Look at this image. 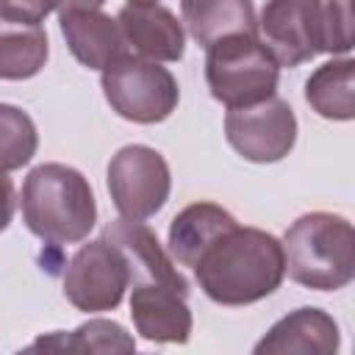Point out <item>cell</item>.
<instances>
[{"instance_id": "3", "label": "cell", "mask_w": 355, "mask_h": 355, "mask_svg": "<svg viewBox=\"0 0 355 355\" xmlns=\"http://www.w3.org/2000/svg\"><path fill=\"white\" fill-rule=\"evenodd\" d=\"M280 244L286 275L305 288L338 291L355 277V230L338 214H302Z\"/></svg>"}, {"instance_id": "25", "label": "cell", "mask_w": 355, "mask_h": 355, "mask_svg": "<svg viewBox=\"0 0 355 355\" xmlns=\"http://www.w3.org/2000/svg\"><path fill=\"white\" fill-rule=\"evenodd\" d=\"M130 3H155V0H130Z\"/></svg>"}, {"instance_id": "12", "label": "cell", "mask_w": 355, "mask_h": 355, "mask_svg": "<svg viewBox=\"0 0 355 355\" xmlns=\"http://www.w3.org/2000/svg\"><path fill=\"white\" fill-rule=\"evenodd\" d=\"M180 288L164 283H139L130 288V316L141 338L155 344H186L191 336V311Z\"/></svg>"}, {"instance_id": "4", "label": "cell", "mask_w": 355, "mask_h": 355, "mask_svg": "<svg viewBox=\"0 0 355 355\" xmlns=\"http://www.w3.org/2000/svg\"><path fill=\"white\" fill-rule=\"evenodd\" d=\"M205 50V83L225 108H247L275 97L280 67L255 33L225 36Z\"/></svg>"}, {"instance_id": "1", "label": "cell", "mask_w": 355, "mask_h": 355, "mask_svg": "<svg viewBox=\"0 0 355 355\" xmlns=\"http://www.w3.org/2000/svg\"><path fill=\"white\" fill-rule=\"evenodd\" d=\"M194 275L216 305H252L280 288L286 277L283 244L266 230L236 222L200 255Z\"/></svg>"}, {"instance_id": "17", "label": "cell", "mask_w": 355, "mask_h": 355, "mask_svg": "<svg viewBox=\"0 0 355 355\" xmlns=\"http://www.w3.org/2000/svg\"><path fill=\"white\" fill-rule=\"evenodd\" d=\"M355 61L333 58L322 64L308 80H305V100L308 105L336 122H349L355 116Z\"/></svg>"}, {"instance_id": "16", "label": "cell", "mask_w": 355, "mask_h": 355, "mask_svg": "<svg viewBox=\"0 0 355 355\" xmlns=\"http://www.w3.org/2000/svg\"><path fill=\"white\" fill-rule=\"evenodd\" d=\"M183 22L202 47L236 33H255L252 0H180Z\"/></svg>"}, {"instance_id": "7", "label": "cell", "mask_w": 355, "mask_h": 355, "mask_svg": "<svg viewBox=\"0 0 355 355\" xmlns=\"http://www.w3.org/2000/svg\"><path fill=\"white\" fill-rule=\"evenodd\" d=\"M225 136L241 158L252 164H275L294 150L297 116L291 105L275 94L247 108H227Z\"/></svg>"}, {"instance_id": "20", "label": "cell", "mask_w": 355, "mask_h": 355, "mask_svg": "<svg viewBox=\"0 0 355 355\" xmlns=\"http://www.w3.org/2000/svg\"><path fill=\"white\" fill-rule=\"evenodd\" d=\"M39 147V133L33 119L8 103H0V169H22Z\"/></svg>"}, {"instance_id": "14", "label": "cell", "mask_w": 355, "mask_h": 355, "mask_svg": "<svg viewBox=\"0 0 355 355\" xmlns=\"http://www.w3.org/2000/svg\"><path fill=\"white\" fill-rule=\"evenodd\" d=\"M61 33L67 39L69 53L89 69H100L103 72L114 61L128 55L116 19H111L100 8L64 11L61 14Z\"/></svg>"}, {"instance_id": "18", "label": "cell", "mask_w": 355, "mask_h": 355, "mask_svg": "<svg viewBox=\"0 0 355 355\" xmlns=\"http://www.w3.org/2000/svg\"><path fill=\"white\" fill-rule=\"evenodd\" d=\"M50 44L42 25L0 17V78L28 80L47 64Z\"/></svg>"}, {"instance_id": "22", "label": "cell", "mask_w": 355, "mask_h": 355, "mask_svg": "<svg viewBox=\"0 0 355 355\" xmlns=\"http://www.w3.org/2000/svg\"><path fill=\"white\" fill-rule=\"evenodd\" d=\"M55 8L58 0H0V17L31 25H42V19Z\"/></svg>"}, {"instance_id": "21", "label": "cell", "mask_w": 355, "mask_h": 355, "mask_svg": "<svg viewBox=\"0 0 355 355\" xmlns=\"http://www.w3.org/2000/svg\"><path fill=\"white\" fill-rule=\"evenodd\" d=\"M316 50L347 55L352 50V0H311Z\"/></svg>"}, {"instance_id": "10", "label": "cell", "mask_w": 355, "mask_h": 355, "mask_svg": "<svg viewBox=\"0 0 355 355\" xmlns=\"http://www.w3.org/2000/svg\"><path fill=\"white\" fill-rule=\"evenodd\" d=\"M128 55L147 61H180L186 33L178 17L158 3H128L116 14Z\"/></svg>"}, {"instance_id": "5", "label": "cell", "mask_w": 355, "mask_h": 355, "mask_svg": "<svg viewBox=\"0 0 355 355\" xmlns=\"http://www.w3.org/2000/svg\"><path fill=\"white\" fill-rule=\"evenodd\" d=\"M103 94L122 119L139 125L164 122L180 100L175 75L158 61L125 55L103 69Z\"/></svg>"}, {"instance_id": "8", "label": "cell", "mask_w": 355, "mask_h": 355, "mask_svg": "<svg viewBox=\"0 0 355 355\" xmlns=\"http://www.w3.org/2000/svg\"><path fill=\"white\" fill-rule=\"evenodd\" d=\"M130 286L128 263L105 239L83 244L64 272V297L86 313L114 311Z\"/></svg>"}, {"instance_id": "23", "label": "cell", "mask_w": 355, "mask_h": 355, "mask_svg": "<svg viewBox=\"0 0 355 355\" xmlns=\"http://www.w3.org/2000/svg\"><path fill=\"white\" fill-rule=\"evenodd\" d=\"M14 208H17L14 183H11V178L0 169V233L11 225V219H14Z\"/></svg>"}, {"instance_id": "2", "label": "cell", "mask_w": 355, "mask_h": 355, "mask_svg": "<svg viewBox=\"0 0 355 355\" xmlns=\"http://www.w3.org/2000/svg\"><path fill=\"white\" fill-rule=\"evenodd\" d=\"M22 219L42 241H83L97 222L94 191L75 166L39 164L22 183Z\"/></svg>"}, {"instance_id": "6", "label": "cell", "mask_w": 355, "mask_h": 355, "mask_svg": "<svg viewBox=\"0 0 355 355\" xmlns=\"http://www.w3.org/2000/svg\"><path fill=\"white\" fill-rule=\"evenodd\" d=\"M172 175L166 158L147 144H125L108 161V194L125 219L144 222L169 200Z\"/></svg>"}, {"instance_id": "19", "label": "cell", "mask_w": 355, "mask_h": 355, "mask_svg": "<svg viewBox=\"0 0 355 355\" xmlns=\"http://www.w3.org/2000/svg\"><path fill=\"white\" fill-rule=\"evenodd\" d=\"M31 352L36 349H50V352H133L136 341L133 336L111 322V319H89L80 327H75L72 333H50L47 338H36L31 347Z\"/></svg>"}, {"instance_id": "24", "label": "cell", "mask_w": 355, "mask_h": 355, "mask_svg": "<svg viewBox=\"0 0 355 355\" xmlns=\"http://www.w3.org/2000/svg\"><path fill=\"white\" fill-rule=\"evenodd\" d=\"M105 0H58V11H92L100 8Z\"/></svg>"}, {"instance_id": "9", "label": "cell", "mask_w": 355, "mask_h": 355, "mask_svg": "<svg viewBox=\"0 0 355 355\" xmlns=\"http://www.w3.org/2000/svg\"><path fill=\"white\" fill-rule=\"evenodd\" d=\"M255 36L277 61V67H300L316 50L313 3L311 0H266L255 19Z\"/></svg>"}, {"instance_id": "15", "label": "cell", "mask_w": 355, "mask_h": 355, "mask_svg": "<svg viewBox=\"0 0 355 355\" xmlns=\"http://www.w3.org/2000/svg\"><path fill=\"white\" fill-rule=\"evenodd\" d=\"M236 225V216L216 202H191L169 225V255L175 263L194 269L200 255Z\"/></svg>"}, {"instance_id": "13", "label": "cell", "mask_w": 355, "mask_h": 355, "mask_svg": "<svg viewBox=\"0 0 355 355\" xmlns=\"http://www.w3.org/2000/svg\"><path fill=\"white\" fill-rule=\"evenodd\" d=\"M341 344L338 324L322 308H297L277 319L255 344V355H333Z\"/></svg>"}, {"instance_id": "11", "label": "cell", "mask_w": 355, "mask_h": 355, "mask_svg": "<svg viewBox=\"0 0 355 355\" xmlns=\"http://www.w3.org/2000/svg\"><path fill=\"white\" fill-rule=\"evenodd\" d=\"M103 239L119 250V255L128 263V275H130V286L139 283H164L180 291H189L183 275L178 272L172 255L161 247V241L155 239V233L136 219H116L108 222L103 227Z\"/></svg>"}]
</instances>
